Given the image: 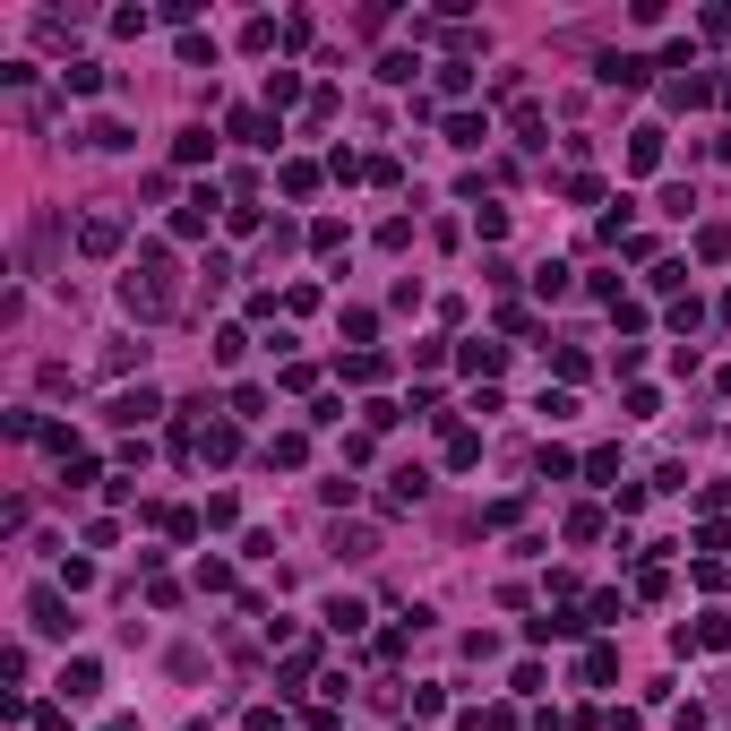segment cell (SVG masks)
I'll return each mask as SVG.
<instances>
[{
  "label": "cell",
  "mask_w": 731,
  "mask_h": 731,
  "mask_svg": "<svg viewBox=\"0 0 731 731\" xmlns=\"http://www.w3.org/2000/svg\"><path fill=\"white\" fill-rule=\"evenodd\" d=\"M181 69H215V43L207 35H181Z\"/></svg>",
  "instance_id": "35"
},
{
  "label": "cell",
  "mask_w": 731,
  "mask_h": 731,
  "mask_svg": "<svg viewBox=\"0 0 731 731\" xmlns=\"http://www.w3.org/2000/svg\"><path fill=\"white\" fill-rule=\"evenodd\" d=\"M448 465H456V473H465V465H482V430L448 422Z\"/></svg>",
  "instance_id": "18"
},
{
  "label": "cell",
  "mask_w": 731,
  "mask_h": 731,
  "mask_svg": "<svg viewBox=\"0 0 731 731\" xmlns=\"http://www.w3.org/2000/svg\"><path fill=\"white\" fill-rule=\"evenodd\" d=\"M611 671H620V654H611V645H585V663H577V680H585V688H602V680H611Z\"/></svg>",
  "instance_id": "20"
},
{
  "label": "cell",
  "mask_w": 731,
  "mask_h": 731,
  "mask_svg": "<svg viewBox=\"0 0 731 731\" xmlns=\"http://www.w3.org/2000/svg\"><path fill=\"white\" fill-rule=\"evenodd\" d=\"M714 551H731V525H723V516H706V525H697V559H714Z\"/></svg>",
  "instance_id": "31"
},
{
  "label": "cell",
  "mask_w": 731,
  "mask_h": 731,
  "mask_svg": "<svg viewBox=\"0 0 731 731\" xmlns=\"http://www.w3.org/2000/svg\"><path fill=\"white\" fill-rule=\"evenodd\" d=\"M172 164H181V172L215 164V129H181V138H172Z\"/></svg>",
  "instance_id": "11"
},
{
  "label": "cell",
  "mask_w": 731,
  "mask_h": 731,
  "mask_svg": "<svg viewBox=\"0 0 731 731\" xmlns=\"http://www.w3.org/2000/svg\"><path fill=\"white\" fill-rule=\"evenodd\" d=\"M663 164V129L645 121V129H628V172H654Z\"/></svg>",
  "instance_id": "13"
},
{
  "label": "cell",
  "mask_w": 731,
  "mask_h": 731,
  "mask_svg": "<svg viewBox=\"0 0 731 731\" xmlns=\"http://www.w3.org/2000/svg\"><path fill=\"white\" fill-rule=\"evenodd\" d=\"M602 534V508H568V542H594Z\"/></svg>",
  "instance_id": "38"
},
{
  "label": "cell",
  "mask_w": 731,
  "mask_h": 731,
  "mask_svg": "<svg viewBox=\"0 0 731 731\" xmlns=\"http://www.w3.org/2000/svg\"><path fill=\"white\" fill-rule=\"evenodd\" d=\"M697 258H731V224H697Z\"/></svg>",
  "instance_id": "32"
},
{
  "label": "cell",
  "mask_w": 731,
  "mask_h": 731,
  "mask_svg": "<svg viewBox=\"0 0 731 731\" xmlns=\"http://www.w3.org/2000/svg\"><path fill=\"white\" fill-rule=\"evenodd\" d=\"M671 327H680V336H697V327H706V301H697V293L671 301Z\"/></svg>",
  "instance_id": "33"
},
{
  "label": "cell",
  "mask_w": 731,
  "mask_h": 731,
  "mask_svg": "<svg viewBox=\"0 0 731 731\" xmlns=\"http://www.w3.org/2000/svg\"><path fill=\"white\" fill-rule=\"evenodd\" d=\"M155 413H164V396H155V387H121V396H112V405H104V422L138 430V422H155Z\"/></svg>",
  "instance_id": "4"
},
{
  "label": "cell",
  "mask_w": 731,
  "mask_h": 731,
  "mask_svg": "<svg viewBox=\"0 0 731 731\" xmlns=\"http://www.w3.org/2000/svg\"><path fill=\"white\" fill-rule=\"evenodd\" d=\"M86 147H104V155H121V147H129V121H95V129H86Z\"/></svg>",
  "instance_id": "28"
},
{
  "label": "cell",
  "mask_w": 731,
  "mask_h": 731,
  "mask_svg": "<svg viewBox=\"0 0 731 731\" xmlns=\"http://www.w3.org/2000/svg\"><path fill=\"white\" fill-rule=\"evenodd\" d=\"M362 620H370V611H362L353 594H336V602H327V628H336V637H362Z\"/></svg>",
  "instance_id": "19"
},
{
  "label": "cell",
  "mask_w": 731,
  "mask_h": 731,
  "mask_svg": "<svg viewBox=\"0 0 731 731\" xmlns=\"http://www.w3.org/2000/svg\"><path fill=\"white\" fill-rule=\"evenodd\" d=\"M121 301H129V319H172V301H181L172 258H164V250H138V267L121 276Z\"/></svg>",
  "instance_id": "1"
},
{
  "label": "cell",
  "mask_w": 731,
  "mask_h": 731,
  "mask_svg": "<svg viewBox=\"0 0 731 731\" xmlns=\"http://www.w3.org/2000/svg\"><path fill=\"white\" fill-rule=\"evenodd\" d=\"M413 69H422L413 52H387V61H379V78H387V86H413Z\"/></svg>",
  "instance_id": "36"
},
{
  "label": "cell",
  "mask_w": 731,
  "mask_h": 731,
  "mask_svg": "<svg viewBox=\"0 0 731 731\" xmlns=\"http://www.w3.org/2000/svg\"><path fill=\"white\" fill-rule=\"evenodd\" d=\"M422 491H430V473H422V465H405L396 482H387V508H422Z\"/></svg>",
  "instance_id": "17"
},
{
  "label": "cell",
  "mask_w": 731,
  "mask_h": 731,
  "mask_svg": "<svg viewBox=\"0 0 731 731\" xmlns=\"http://www.w3.org/2000/svg\"><path fill=\"white\" fill-rule=\"evenodd\" d=\"M344 379L370 387V379H387V362H379V353H344Z\"/></svg>",
  "instance_id": "29"
},
{
  "label": "cell",
  "mask_w": 731,
  "mask_h": 731,
  "mask_svg": "<svg viewBox=\"0 0 731 731\" xmlns=\"http://www.w3.org/2000/svg\"><path fill=\"white\" fill-rule=\"evenodd\" d=\"M585 628H594L585 611H542V620H525V637L534 645H568V637H585Z\"/></svg>",
  "instance_id": "6"
},
{
  "label": "cell",
  "mask_w": 731,
  "mask_h": 731,
  "mask_svg": "<svg viewBox=\"0 0 731 731\" xmlns=\"http://www.w3.org/2000/svg\"><path fill=\"white\" fill-rule=\"evenodd\" d=\"M697 645H731V611H706V620H697Z\"/></svg>",
  "instance_id": "39"
},
{
  "label": "cell",
  "mask_w": 731,
  "mask_h": 731,
  "mask_svg": "<svg viewBox=\"0 0 731 731\" xmlns=\"http://www.w3.org/2000/svg\"><path fill=\"white\" fill-rule=\"evenodd\" d=\"M534 473H542V482H568V473H577V456H568V448H542Z\"/></svg>",
  "instance_id": "30"
},
{
  "label": "cell",
  "mask_w": 731,
  "mask_h": 731,
  "mask_svg": "<svg viewBox=\"0 0 731 731\" xmlns=\"http://www.w3.org/2000/svg\"><path fill=\"white\" fill-rule=\"evenodd\" d=\"M706 95H723V86H714V78H671V86H663V104H671V112H697Z\"/></svg>",
  "instance_id": "14"
},
{
  "label": "cell",
  "mask_w": 731,
  "mask_h": 731,
  "mask_svg": "<svg viewBox=\"0 0 731 731\" xmlns=\"http://www.w3.org/2000/svg\"><path fill=\"white\" fill-rule=\"evenodd\" d=\"M198 456H207V465H233V456H241V430H233V422H207V439H198Z\"/></svg>",
  "instance_id": "15"
},
{
  "label": "cell",
  "mask_w": 731,
  "mask_h": 731,
  "mask_svg": "<svg viewBox=\"0 0 731 731\" xmlns=\"http://www.w3.org/2000/svg\"><path fill=\"white\" fill-rule=\"evenodd\" d=\"M439 129H448V147H482V138H491V112H448V121H439Z\"/></svg>",
  "instance_id": "10"
},
{
  "label": "cell",
  "mask_w": 731,
  "mask_h": 731,
  "mask_svg": "<svg viewBox=\"0 0 731 731\" xmlns=\"http://www.w3.org/2000/svg\"><path fill=\"white\" fill-rule=\"evenodd\" d=\"M26 628H35V637H69V628H78L61 585H35V594H26Z\"/></svg>",
  "instance_id": "3"
},
{
  "label": "cell",
  "mask_w": 731,
  "mask_h": 731,
  "mask_svg": "<svg viewBox=\"0 0 731 731\" xmlns=\"http://www.w3.org/2000/svg\"><path fill=\"white\" fill-rule=\"evenodd\" d=\"M215 224H224V190H215V181H207V190H190L181 207H172V241H207Z\"/></svg>",
  "instance_id": "2"
},
{
  "label": "cell",
  "mask_w": 731,
  "mask_h": 731,
  "mask_svg": "<svg viewBox=\"0 0 731 731\" xmlns=\"http://www.w3.org/2000/svg\"><path fill=\"white\" fill-rule=\"evenodd\" d=\"M61 86H69V95H104V69H95V61H69Z\"/></svg>",
  "instance_id": "25"
},
{
  "label": "cell",
  "mask_w": 731,
  "mask_h": 731,
  "mask_svg": "<svg viewBox=\"0 0 731 731\" xmlns=\"http://www.w3.org/2000/svg\"><path fill=\"white\" fill-rule=\"evenodd\" d=\"M594 78H602V86H645V78H654V61H637V52H602Z\"/></svg>",
  "instance_id": "7"
},
{
  "label": "cell",
  "mask_w": 731,
  "mask_h": 731,
  "mask_svg": "<svg viewBox=\"0 0 731 731\" xmlns=\"http://www.w3.org/2000/svg\"><path fill=\"white\" fill-rule=\"evenodd\" d=\"M439 95H448V104L465 112V95H473V69H465V61H439Z\"/></svg>",
  "instance_id": "22"
},
{
  "label": "cell",
  "mask_w": 731,
  "mask_h": 731,
  "mask_svg": "<svg viewBox=\"0 0 731 731\" xmlns=\"http://www.w3.org/2000/svg\"><path fill=\"white\" fill-rule=\"evenodd\" d=\"M473 233H482V241H508V207H491V198H482V207H473Z\"/></svg>",
  "instance_id": "26"
},
{
  "label": "cell",
  "mask_w": 731,
  "mask_h": 731,
  "mask_svg": "<svg viewBox=\"0 0 731 731\" xmlns=\"http://www.w3.org/2000/svg\"><path fill=\"white\" fill-rule=\"evenodd\" d=\"M95 688H104V663H95V654L61 663V697H95Z\"/></svg>",
  "instance_id": "12"
},
{
  "label": "cell",
  "mask_w": 731,
  "mask_h": 731,
  "mask_svg": "<svg viewBox=\"0 0 731 731\" xmlns=\"http://www.w3.org/2000/svg\"><path fill=\"white\" fill-rule=\"evenodd\" d=\"M276 181H284V198H310V190H319V164H301V155H293Z\"/></svg>",
  "instance_id": "24"
},
{
  "label": "cell",
  "mask_w": 731,
  "mask_h": 731,
  "mask_svg": "<svg viewBox=\"0 0 731 731\" xmlns=\"http://www.w3.org/2000/svg\"><path fill=\"white\" fill-rule=\"evenodd\" d=\"M233 138H241V147H276V138H284V121H276L267 104H258V112H233Z\"/></svg>",
  "instance_id": "8"
},
{
  "label": "cell",
  "mask_w": 731,
  "mask_h": 731,
  "mask_svg": "<svg viewBox=\"0 0 731 731\" xmlns=\"http://www.w3.org/2000/svg\"><path fill=\"white\" fill-rule=\"evenodd\" d=\"M301 456H310V439H301V430H276V439H267V465H284V473H293Z\"/></svg>",
  "instance_id": "21"
},
{
  "label": "cell",
  "mask_w": 731,
  "mask_h": 731,
  "mask_svg": "<svg viewBox=\"0 0 731 731\" xmlns=\"http://www.w3.org/2000/svg\"><path fill=\"white\" fill-rule=\"evenodd\" d=\"M456 370H473V379H499V370H508V344L465 336V344H456Z\"/></svg>",
  "instance_id": "5"
},
{
  "label": "cell",
  "mask_w": 731,
  "mask_h": 731,
  "mask_svg": "<svg viewBox=\"0 0 731 731\" xmlns=\"http://www.w3.org/2000/svg\"><path fill=\"white\" fill-rule=\"evenodd\" d=\"M585 482H602V491H620V448H594V456H585Z\"/></svg>",
  "instance_id": "23"
},
{
  "label": "cell",
  "mask_w": 731,
  "mask_h": 731,
  "mask_svg": "<svg viewBox=\"0 0 731 731\" xmlns=\"http://www.w3.org/2000/svg\"><path fill=\"white\" fill-rule=\"evenodd\" d=\"M293 104H301V69H267V112L284 121Z\"/></svg>",
  "instance_id": "16"
},
{
  "label": "cell",
  "mask_w": 731,
  "mask_h": 731,
  "mask_svg": "<svg viewBox=\"0 0 731 731\" xmlns=\"http://www.w3.org/2000/svg\"><path fill=\"white\" fill-rule=\"evenodd\" d=\"M224 233H233V241L258 233V207H250V198H233V207H224Z\"/></svg>",
  "instance_id": "34"
},
{
  "label": "cell",
  "mask_w": 731,
  "mask_h": 731,
  "mask_svg": "<svg viewBox=\"0 0 731 731\" xmlns=\"http://www.w3.org/2000/svg\"><path fill=\"white\" fill-rule=\"evenodd\" d=\"M276 43H284L276 18H250V26H241V52H276Z\"/></svg>",
  "instance_id": "27"
},
{
  "label": "cell",
  "mask_w": 731,
  "mask_h": 731,
  "mask_svg": "<svg viewBox=\"0 0 731 731\" xmlns=\"http://www.w3.org/2000/svg\"><path fill=\"white\" fill-rule=\"evenodd\" d=\"M78 250L86 258H112V250H121V215H86V224H78Z\"/></svg>",
  "instance_id": "9"
},
{
  "label": "cell",
  "mask_w": 731,
  "mask_h": 731,
  "mask_svg": "<svg viewBox=\"0 0 731 731\" xmlns=\"http://www.w3.org/2000/svg\"><path fill=\"white\" fill-rule=\"evenodd\" d=\"M362 422H370V430H396V422H405V405H387V396H370V405H362Z\"/></svg>",
  "instance_id": "37"
}]
</instances>
